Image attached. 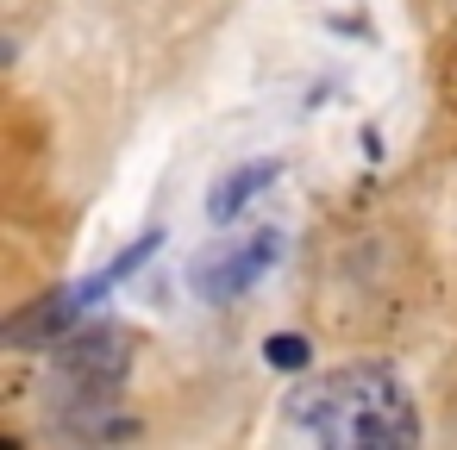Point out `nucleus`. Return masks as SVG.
I'll list each match as a JSON object with an SVG mask.
<instances>
[{
	"mask_svg": "<svg viewBox=\"0 0 457 450\" xmlns=\"http://www.w3.org/2000/svg\"><path fill=\"white\" fill-rule=\"evenodd\" d=\"M282 419L332 450H401L420 444V413L407 381L388 363H345L313 381H301L282 400Z\"/></svg>",
	"mask_w": 457,
	"mask_h": 450,
	"instance_id": "obj_1",
	"label": "nucleus"
},
{
	"mask_svg": "<svg viewBox=\"0 0 457 450\" xmlns=\"http://www.w3.org/2000/svg\"><path fill=\"white\" fill-rule=\"evenodd\" d=\"M120 375H126V331L88 325L76 338L70 331L57 338V381L76 394V406H107Z\"/></svg>",
	"mask_w": 457,
	"mask_h": 450,
	"instance_id": "obj_2",
	"label": "nucleus"
},
{
	"mask_svg": "<svg viewBox=\"0 0 457 450\" xmlns=\"http://www.w3.org/2000/svg\"><path fill=\"white\" fill-rule=\"evenodd\" d=\"M276 257H282V232H257L251 244H232V250H220L213 263H195V288H201L207 300H238L251 282L270 275Z\"/></svg>",
	"mask_w": 457,
	"mask_h": 450,
	"instance_id": "obj_3",
	"label": "nucleus"
},
{
	"mask_svg": "<svg viewBox=\"0 0 457 450\" xmlns=\"http://www.w3.org/2000/svg\"><path fill=\"white\" fill-rule=\"evenodd\" d=\"M276 176H282L276 163H238L232 176H220L213 207H207V213H213V225H232V219H238V213H245V207H251V200H257V194L276 182Z\"/></svg>",
	"mask_w": 457,
	"mask_h": 450,
	"instance_id": "obj_4",
	"label": "nucleus"
},
{
	"mask_svg": "<svg viewBox=\"0 0 457 450\" xmlns=\"http://www.w3.org/2000/svg\"><path fill=\"white\" fill-rule=\"evenodd\" d=\"M263 356H270L276 369H307V356H313V344H307V338H295V331H276V338L263 344Z\"/></svg>",
	"mask_w": 457,
	"mask_h": 450,
	"instance_id": "obj_5",
	"label": "nucleus"
}]
</instances>
